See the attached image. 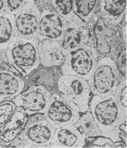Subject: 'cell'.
Segmentation results:
<instances>
[{
    "instance_id": "e0dca14e",
    "label": "cell",
    "mask_w": 127,
    "mask_h": 148,
    "mask_svg": "<svg viewBox=\"0 0 127 148\" xmlns=\"http://www.w3.org/2000/svg\"><path fill=\"white\" fill-rule=\"evenodd\" d=\"M38 53L40 65L48 68L61 66L65 60L59 42L57 40L39 41Z\"/></svg>"
},
{
    "instance_id": "f546056e",
    "label": "cell",
    "mask_w": 127,
    "mask_h": 148,
    "mask_svg": "<svg viewBox=\"0 0 127 148\" xmlns=\"http://www.w3.org/2000/svg\"><path fill=\"white\" fill-rule=\"evenodd\" d=\"M10 70L11 71L6 56V50H0V70Z\"/></svg>"
},
{
    "instance_id": "3957f363",
    "label": "cell",
    "mask_w": 127,
    "mask_h": 148,
    "mask_svg": "<svg viewBox=\"0 0 127 148\" xmlns=\"http://www.w3.org/2000/svg\"><path fill=\"white\" fill-rule=\"evenodd\" d=\"M57 86L58 94L69 107L80 114L88 111L92 94L87 80L75 75L62 74Z\"/></svg>"
},
{
    "instance_id": "ac0fdd59",
    "label": "cell",
    "mask_w": 127,
    "mask_h": 148,
    "mask_svg": "<svg viewBox=\"0 0 127 148\" xmlns=\"http://www.w3.org/2000/svg\"><path fill=\"white\" fill-rule=\"evenodd\" d=\"M100 0H73L74 13L87 24L98 14Z\"/></svg>"
},
{
    "instance_id": "83f0119b",
    "label": "cell",
    "mask_w": 127,
    "mask_h": 148,
    "mask_svg": "<svg viewBox=\"0 0 127 148\" xmlns=\"http://www.w3.org/2000/svg\"><path fill=\"white\" fill-rule=\"evenodd\" d=\"M24 128H21L17 129L11 130L0 133V139L5 144L6 148H8L10 145L19 136Z\"/></svg>"
},
{
    "instance_id": "4fadbf2b",
    "label": "cell",
    "mask_w": 127,
    "mask_h": 148,
    "mask_svg": "<svg viewBox=\"0 0 127 148\" xmlns=\"http://www.w3.org/2000/svg\"><path fill=\"white\" fill-rule=\"evenodd\" d=\"M55 130L45 120L25 126L20 134L26 143L36 148H49Z\"/></svg>"
},
{
    "instance_id": "d4e9b609",
    "label": "cell",
    "mask_w": 127,
    "mask_h": 148,
    "mask_svg": "<svg viewBox=\"0 0 127 148\" xmlns=\"http://www.w3.org/2000/svg\"><path fill=\"white\" fill-rule=\"evenodd\" d=\"M84 147L88 148H118L117 142H113L111 139L104 136L95 137L88 138L86 139Z\"/></svg>"
},
{
    "instance_id": "d6986e66",
    "label": "cell",
    "mask_w": 127,
    "mask_h": 148,
    "mask_svg": "<svg viewBox=\"0 0 127 148\" xmlns=\"http://www.w3.org/2000/svg\"><path fill=\"white\" fill-rule=\"evenodd\" d=\"M15 15L5 11L0 13V50L5 51L14 36Z\"/></svg>"
},
{
    "instance_id": "277c9868",
    "label": "cell",
    "mask_w": 127,
    "mask_h": 148,
    "mask_svg": "<svg viewBox=\"0 0 127 148\" xmlns=\"http://www.w3.org/2000/svg\"><path fill=\"white\" fill-rule=\"evenodd\" d=\"M88 82L92 95L104 98L114 95L120 81L113 60L109 57L98 59Z\"/></svg>"
},
{
    "instance_id": "484cf974",
    "label": "cell",
    "mask_w": 127,
    "mask_h": 148,
    "mask_svg": "<svg viewBox=\"0 0 127 148\" xmlns=\"http://www.w3.org/2000/svg\"><path fill=\"white\" fill-rule=\"evenodd\" d=\"M17 106L12 101L0 103V128L4 126L15 111Z\"/></svg>"
},
{
    "instance_id": "4dcf8cb0",
    "label": "cell",
    "mask_w": 127,
    "mask_h": 148,
    "mask_svg": "<svg viewBox=\"0 0 127 148\" xmlns=\"http://www.w3.org/2000/svg\"><path fill=\"white\" fill-rule=\"evenodd\" d=\"M5 0H0V13L5 11Z\"/></svg>"
},
{
    "instance_id": "7c38bea8",
    "label": "cell",
    "mask_w": 127,
    "mask_h": 148,
    "mask_svg": "<svg viewBox=\"0 0 127 148\" xmlns=\"http://www.w3.org/2000/svg\"><path fill=\"white\" fill-rule=\"evenodd\" d=\"M92 41L88 25L81 27L74 22H68L67 28L59 42L64 56L77 48Z\"/></svg>"
},
{
    "instance_id": "5b68a950",
    "label": "cell",
    "mask_w": 127,
    "mask_h": 148,
    "mask_svg": "<svg viewBox=\"0 0 127 148\" xmlns=\"http://www.w3.org/2000/svg\"><path fill=\"white\" fill-rule=\"evenodd\" d=\"M88 110L103 132L112 130L127 117L113 95L104 98L93 95Z\"/></svg>"
},
{
    "instance_id": "9a60e30c",
    "label": "cell",
    "mask_w": 127,
    "mask_h": 148,
    "mask_svg": "<svg viewBox=\"0 0 127 148\" xmlns=\"http://www.w3.org/2000/svg\"><path fill=\"white\" fill-rule=\"evenodd\" d=\"M57 144L65 148H84L86 137L74 124H68L57 128L51 144Z\"/></svg>"
},
{
    "instance_id": "7402d4cb",
    "label": "cell",
    "mask_w": 127,
    "mask_h": 148,
    "mask_svg": "<svg viewBox=\"0 0 127 148\" xmlns=\"http://www.w3.org/2000/svg\"><path fill=\"white\" fill-rule=\"evenodd\" d=\"M35 4V0H5V11L9 14L15 15L32 8Z\"/></svg>"
},
{
    "instance_id": "603a6c76",
    "label": "cell",
    "mask_w": 127,
    "mask_h": 148,
    "mask_svg": "<svg viewBox=\"0 0 127 148\" xmlns=\"http://www.w3.org/2000/svg\"><path fill=\"white\" fill-rule=\"evenodd\" d=\"M120 76V81L127 79V43L122 44L113 58Z\"/></svg>"
},
{
    "instance_id": "cb8c5ba5",
    "label": "cell",
    "mask_w": 127,
    "mask_h": 148,
    "mask_svg": "<svg viewBox=\"0 0 127 148\" xmlns=\"http://www.w3.org/2000/svg\"><path fill=\"white\" fill-rule=\"evenodd\" d=\"M101 136L108 138L114 143L123 141L127 145V117L111 131L107 132H102Z\"/></svg>"
},
{
    "instance_id": "7a4b0ae2",
    "label": "cell",
    "mask_w": 127,
    "mask_h": 148,
    "mask_svg": "<svg viewBox=\"0 0 127 148\" xmlns=\"http://www.w3.org/2000/svg\"><path fill=\"white\" fill-rule=\"evenodd\" d=\"M88 25L98 59L105 57L113 59L122 44L127 43L123 39L121 30L108 27L99 14Z\"/></svg>"
},
{
    "instance_id": "9c48e42d",
    "label": "cell",
    "mask_w": 127,
    "mask_h": 148,
    "mask_svg": "<svg viewBox=\"0 0 127 148\" xmlns=\"http://www.w3.org/2000/svg\"><path fill=\"white\" fill-rule=\"evenodd\" d=\"M38 24L37 39L59 41L67 28L68 21L56 12L42 10Z\"/></svg>"
},
{
    "instance_id": "1f68e13d",
    "label": "cell",
    "mask_w": 127,
    "mask_h": 148,
    "mask_svg": "<svg viewBox=\"0 0 127 148\" xmlns=\"http://www.w3.org/2000/svg\"><path fill=\"white\" fill-rule=\"evenodd\" d=\"M1 129L0 128V133H1Z\"/></svg>"
},
{
    "instance_id": "30bf717a",
    "label": "cell",
    "mask_w": 127,
    "mask_h": 148,
    "mask_svg": "<svg viewBox=\"0 0 127 148\" xmlns=\"http://www.w3.org/2000/svg\"><path fill=\"white\" fill-rule=\"evenodd\" d=\"M126 12L127 0H100L98 14L109 27L121 30Z\"/></svg>"
},
{
    "instance_id": "f1b7e54d",
    "label": "cell",
    "mask_w": 127,
    "mask_h": 148,
    "mask_svg": "<svg viewBox=\"0 0 127 148\" xmlns=\"http://www.w3.org/2000/svg\"><path fill=\"white\" fill-rule=\"evenodd\" d=\"M46 120L44 113H37L32 114L29 117L25 126H28L32 124L38 123L40 122Z\"/></svg>"
},
{
    "instance_id": "4316f807",
    "label": "cell",
    "mask_w": 127,
    "mask_h": 148,
    "mask_svg": "<svg viewBox=\"0 0 127 148\" xmlns=\"http://www.w3.org/2000/svg\"><path fill=\"white\" fill-rule=\"evenodd\" d=\"M114 95L118 104L127 116V79L119 83Z\"/></svg>"
},
{
    "instance_id": "8fae6325",
    "label": "cell",
    "mask_w": 127,
    "mask_h": 148,
    "mask_svg": "<svg viewBox=\"0 0 127 148\" xmlns=\"http://www.w3.org/2000/svg\"><path fill=\"white\" fill-rule=\"evenodd\" d=\"M41 12L35 4L32 8L15 15L14 36L28 39H37Z\"/></svg>"
},
{
    "instance_id": "8992f818",
    "label": "cell",
    "mask_w": 127,
    "mask_h": 148,
    "mask_svg": "<svg viewBox=\"0 0 127 148\" xmlns=\"http://www.w3.org/2000/svg\"><path fill=\"white\" fill-rule=\"evenodd\" d=\"M98 60L92 41L77 48L65 56L61 66L63 75H75L88 81Z\"/></svg>"
},
{
    "instance_id": "52a82bcc",
    "label": "cell",
    "mask_w": 127,
    "mask_h": 148,
    "mask_svg": "<svg viewBox=\"0 0 127 148\" xmlns=\"http://www.w3.org/2000/svg\"><path fill=\"white\" fill-rule=\"evenodd\" d=\"M52 95L44 86L32 85L13 99L17 106L23 108L30 116L44 113L50 104Z\"/></svg>"
},
{
    "instance_id": "2e32d148",
    "label": "cell",
    "mask_w": 127,
    "mask_h": 148,
    "mask_svg": "<svg viewBox=\"0 0 127 148\" xmlns=\"http://www.w3.org/2000/svg\"><path fill=\"white\" fill-rule=\"evenodd\" d=\"M40 11L46 9L56 12L68 22H74L81 27L88 25L76 15L73 9V0H35Z\"/></svg>"
},
{
    "instance_id": "5bb4252c",
    "label": "cell",
    "mask_w": 127,
    "mask_h": 148,
    "mask_svg": "<svg viewBox=\"0 0 127 148\" xmlns=\"http://www.w3.org/2000/svg\"><path fill=\"white\" fill-rule=\"evenodd\" d=\"M25 86L21 75L11 70H0V103L12 101L23 91Z\"/></svg>"
},
{
    "instance_id": "ba28073f",
    "label": "cell",
    "mask_w": 127,
    "mask_h": 148,
    "mask_svg": "<svg viewBox=\"0 0 127 148\" xmlns=\"http://www.w3.org/2000/svg\"><path fill=\"white\" fill-rule=\"evenodd\" d=\"M44 114L46 120L55 129L66 124H75L80 116V114L69 107L58 93L52 95Z\"/></svg>"
},
{
    "instance_id": "44dd1931",
    "label": "cell",
    "mask_w": 127,
    "mask_h": 148,
    "mask_svg": "<svg viewBox=\"0 0 127 148\" xmlns=\"http://www.w3.org/2000/svg\"><path fill=\"white\" fill-rule=\"evenodd\" d=\"M29 117L23 108L17 106L15 111L11 117L4 126L1 128L0 133L11 130L24 128Z\"/></svg>"
},
{
    "instance_id": "ffe728a7",
    "label": "cell",
    "mask_w": 127,
    "mask_h": 148,
    "mask_svg": "<svg viewBox=\"0 0 127 148\" xmlns=\"http://www.w3.org/2000/svg\"><path fill=\"white\" fill-rule=\"evenodd\" d=\"M74 125L86 138L101 136L102 131L94 120L91 112L88 110L81 115Z\"/></svg>"
},
{
    "instance_id": "6da1fadb",
    "label": "cell",
    "mask_w": 127,
    "mask_h": 148,
    "mask_svg": "<svg viewBox=\"0 0 127 148\" xmlns=\"http://www.w3.org/2000/svg\"><path fill=\"white\" fill-rule=\"evenodd\" d=\"M37 39L14 36L6 50L11 71L22 77L31 74L40 65Z\"/></svg>"
}]
</instances>
